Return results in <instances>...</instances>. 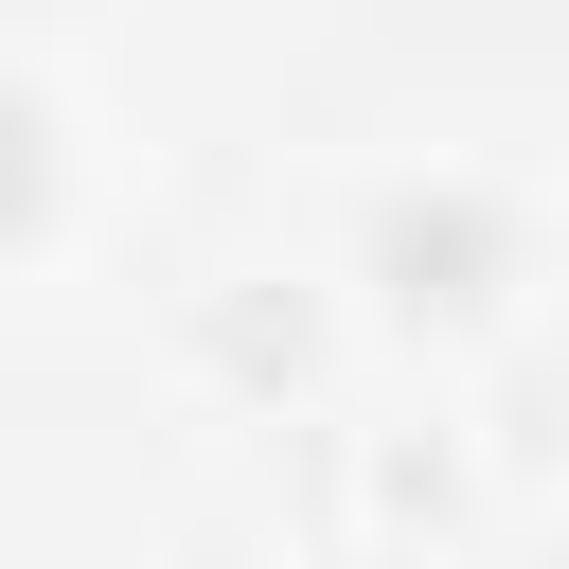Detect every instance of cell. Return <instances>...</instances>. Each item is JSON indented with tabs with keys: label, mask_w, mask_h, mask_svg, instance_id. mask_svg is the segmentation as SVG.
Wrapping results in <instances>:
<instances>
[{
	"label": "cell",
	"mask_w": 569,
	"mask_h": 569,
	"mask_svg": "<svg viewBox=\"0 0 569 569\" xmlns=\"http://www.w3.org/2000/svg\"><path fill=\"white\" fill-rule=\"evenodd\" d=\"M36 196H53V160H36V107L0 89V231H36Z\"/></svg>",
	"instance_id": "6da1fadb"
}]
</instances>
